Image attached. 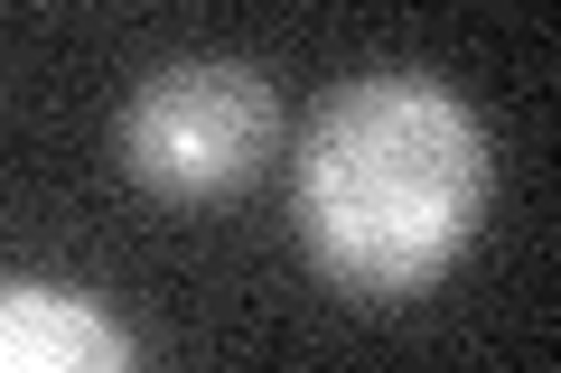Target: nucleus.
Listing matches in <instances>:
<instances>
[{"label": "nucleus", "mask_w": 561, "mask_h": 373, "mask_svg": "<svg viewBox=\"0 0 561 373\" xmlns=\"http://www.w3.org/2000/svg\"><path fill=\"white\" fill-rule=\"evenodd\" d=\"M300 243L337 290L412 299L486 215V131L431 75H356L300 131Z\"/></svg>", "instance_id": "obj_1"}, {"label": "nucleus", "mask_w": 561, "mask_h": 373, "mask_svg": "<svg viewBox=\"0 0 561 373\" xmlns=\"http://www.w3.org/2000/svg\"><path fill=\"white\" fill-rule=\"evenodd\" d=\"M272 140H280V94L234 57L160 66L122 103V168H131V187H150L169 206L234 197L272 159Z\"/></svg>", "instance_id": "obj_2"}, {"label": "nucleus", "mask_w": 561, "mask_h": 373, "mask_svg": "<svg viewBox=\"0 0 561 373\" xmlns=\"http://www.w3.org/2000/svg\"><path fill=\"white\" fill-rule=\"evenodd\" d=\"M131 336L76 290L0 280V373H122Z\"/></svg>", "instance_id": "obj_3"}]
</instances>
